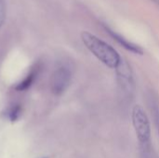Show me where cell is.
<instances>
[{
  "label": "cell",
  "instance_id": "1",
  "mask_svg": "<svg viewBox=\"0 0 159 158\" xmlns=\"http://www.w3.org/2000/svg\"><path fill=\"white\" fill-rule=\"evenodd\" d=\"M81 40L85 47L104 65L111 69H116L122 61L118 52L105 41L89 32L81 33Z\"/></svg>",
  "mask_w": 159,
  "mask_h": 158
},
{
  "label": "cell",
  "instance_id": "2",
  "mask_svg": "<svg viewBox=\"0 0 159 158\" xmlns=\"http://www.w3.org/2000/svg\"><path fill=\"white\" fill-rule=\"evenodd\" d=\"M132 125L140 142L143 157L151 156V126L149 118L141 105H135L131 113Z\"/></svg>",
  "mask_w": 159,
  "mask_h": 158
},
{
  "label": "cell",
  "instance_id": "3",
  "mask_svg": "<svg viewBox=\"0 0 159 158\" xmlns=\"http://www.w3.org/2000/svg\"><path fill=\"white\" fill-rule=\"evenodd\" d=\"M71 82V72L66 67L58 68L51 77V91L54 95H61L69 87Z\"/></svg>",
  "mask_w": 159,
  "mask_h": 158
},
{
  "label": "cell",
  "instance_id": "4",
  "mask_svg": "<svg viewBox=\"0 0 159 158\" xmlns=\"http://www.w3.org/2000/svg\"><path fill=\"white\" fill-rule=\"evenodd\" d=\"M116 70L117 74L118 82L121 88L124 89V91H127V92L132 91L134 88V80H133L132 71L130 69V66L127 62H124L122 61L119 66Z\"/></svg>",
  "mask_w": 159,
  "mask_h": 158
},
{
  "label": "cell",
  "instance_id": "5",
  "mask_svg": "<svg viewBox=\"0 0 159 158\" xmlns=\"http://www.w3.org/2000/svg\"><path fill=\"white\" fill-rule=\"evenodd\" d=\"M103 28L104 30L109 34V35L115 39L119 45H121L125 49H127L128 51H130L134 54H138V55H143V47H141L139 45L135 44V43H132L130 41H129L128 39H126L124 36H122L120 34L116 33V31H114L113 29H111L108 25L106 24H103Z\"/></svg>",
  "mask_w": 159,
  "mask_h": 158
},
{
  "label": "cell",
  "instance_id": "6",
  "mask_svg": "<svg viewBox=\"0 0 159 158\" xmlns=\"http://www.w3.org/2000/svg\"><path fill=\"white\" fill-rule=\"evenodd\" d=\"M148 98H149V106H150V109L154 115L155 123H156V126H157L159 134V102L157 99V97H155L153 94H151Z\"/></svg>",
  "mask_w": 159,
  "mask_h": 158
},
{
  "label": "cell",
  "instance_id": "7",
  "mask_svg": "<svg viewBox=\"0 0 159 158\" xmlns=\"http://www.w3.org/2000/svg\"><path fill=\"white\" fill-rule=\"evenodd\" d=\"M35 70H33L22 81H20L16 87H15V89H17L18 91H23V90H26L27 88H29L31 87V85L33 84L34 80V77H35Z\"/></svg>",
  "mask_w": 159,
  "mask_h": 158
},
{
  "label": "cell",
  "instance_id": "8",
  "mask_svg": "<svg viewBox=\"0 0 159 158\" xmlns=\"http://www.w3.org/2000/svg\"><path fill=\"white\" fill-rule=\"evenodd\" d=\"M20 112H21V108L20 105H14L12 107H10L7 111V118L11 121V122H15L19 119L20 115Z\"/></svg>",
  "mask_w": 159,
  "mask_h": 158
},
{
  "label": "cell",
  "instance_id": "9",
  "mask_svg": "<svg viewBox=\"0 0 159 158\" xmlns=\"http://www.w3.org/2000/svg\"><path fill=\"white\" fill-rule=\"evenodd\" d=\"M7 13V5L6 0H0V28L3 25Z\"/></svg>",
  "mask_w": 159,
  "mask_h": 158
},
{
  "label": "cell",
  "instance_id": "10",
  "mask_svg": "<svg viewBox=\"0 0 159 158\" xmlns=\"http://www.w3.org/2000/svg\"><path fill=\"white\" fill-rule=\"evenodd\" d=\"M151 1H153L154 3H156L157 6H159V0H151Z\"/></svg>",
  "mask_w": 159,
  "mask_h": 158
},
{
  "label": "cell",
  "instance_id": "11",
  "mask_svg": "<svg viewBox=\"0 0 159 158\" xmlns=\"http://www.w3.org/2000/svg\"><path fill=\"white\" fill-rule=\"evenodd\" d=\"M44 158H47V157H44Z\"/></svg>",
  "mask_w": 159,
  "mask_h": 158
}]
</instances>
